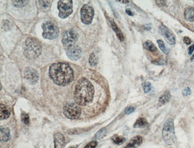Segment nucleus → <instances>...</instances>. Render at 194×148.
<instances>
[{
    "mask_svg": "<svg viewBox=\"0 0 194 148\" xmlns=\"http://www.w3.org/2000/svg\"><path fill=\"white\" fill-rule=\"evenodd\" d=\"M49 76L56 84L65 86L73 79V71L69 64L58 62L51 64L49 68Z\"/></svg>",
    "mask_w": 194,
    "mask_h": 148,
    "instance_id": "obj_1",
    "label": "nucleus"
},
{
    "mask_svg": "<svg viewBox=\"0 0 194 148\" xmlns=\"http://www.w3.org/2000/svg\"><path fill=\"white\" fill-rule=\"evenodd\" d=\"M94 88L92 83L85 78L78 81L74 91V100L76 103L84 106L89 104L93 99Z\"/></svg>",
    "mask_w": 194,
    "mask_h": 148,
    "instance_id": "obj_2",
    "label": "nucleus"
},
{
    "mask_svg": "<svg viewBox=\"0 0 194 148\" xmlns=\"http://www.w3.org/2000/svg\"><path fill=\"white\" fill-rule=\"evenodd\" d=\"M42 47L39 42L34 38H28L23 44V54L29 59H35L41 55Z\"/></svg>",
    "mask_w": 194,
    "mask_h": 148,
    "instance_id": "obj_3",
    "label": "nucleus"
},
{
    "mask_svg": "<svg viewBox=\"0 0 194 148\" xmlns=\"http://www.w3.org/2000/svg\"><path fill=\"white\" fill-rule=\"evenodd\" d=\"M163 138L165 143L168 145H173L176 140L174 122L170 118L167 120L164 125L163 129Z\"/></svg>",
    "mask_w": 194,
    "mask_h": 148,
    "instance_id": "obj_4",
    "label": "nucleus"
},
{
    "mask_svg": "<svg viewBox=\"0 0 194 148\" xmlns=\"http://www.w3.org/2000/svg\"><path fill=\"white\" fill-rule=\"evenodd\" d=\"M65 117L70 120H77L81 116V108L76 103H66L63 107Z\"/></svg>",
    "mask_w": 194,
    "mask_h": 148,
    "instance_id": "obj_5",
    "label": "nucleus"
},
{
    "mask_svg": "<svg viewBox=\"0 0 194 148\" xmlns=\"http://www.w3.org/2000/svg\"><path fill=\"white\" fill-rule=\"evenodd\" d=\"M43 36L45 39L53 40L58 37L59 30L58 26L51 21H47L42 25Z\"/></svg>",
    "mask_w": 194,
    "mask_h": 148,
    "instance_id": "obj_6",
    "label": "nucleus"
},
{
    "mask_svg": "<svg viewBox=\"0 0 194 148\" xmlns=\"http://www.w3.org/2000/svg\"><path fill=\"white\" fill-rule=\"evenodd\" d=\"M72 1H59L58 2V8L59 11V16L62 19L68 17L73 12Z\"/></svg>",
    "mask_w": 194,
    "mask_h": 148,
    "instance_id": "obj_7",
    "label": "nucleus"
},
{
    "mask_svg": "<svg viewBox=\"0 0 194 148\" xmlns=\"http://www.w3.org/2000/svg\"><path fill=\"white\" fill-rule=\"evenodd\" d=\"M78 38V32L73 29H71L67 30L62 37V43L65 48L72 46L75 44Z\"/></svg>",
    "mask_w": 194,
    "mask_h": 148,
    "instance_id": "obj_8",
    "label": "nucleus"
},
{
    "mask_svg": "<svg viewBox=\"0 0 194 148\" xmlns=\"http://www.w3.org/2000/svg\"><path fill=\"white\" fill-rule=\"evenodd\" d=\"M94 11L90 5L84 4L81 9V20L85 25H90L93 19Z\"/></svg>",
    "mask_w": 194,
    "mask_h": 148,
    "instance_id": "obj_9",
    "label": "nucleus"
},
{
    "mask_svg": "<svg viewBox=\"0 0 194 148\" xmlns=\"http://www.w3.org/2000/svg\"><path fill=\"white\" fill-rule=\"evenodd\" d=\"M65 51L67 56L72 60L79 59L82 55L81 49L76 44L65 48Z\"/></svg>",
    "mask_w": 194,
    "mask_h": 148,
    "instance_id": "obj_10",
    "label": "nucleus"
},
{
    "mask_svg": "<svg viewBox=\"0 0 194 148\" xmlns=\"http://www.w3.org/2000/svg\"><path fill=\"white\" fill-rule=\"evenodd\" d=\"M24 76L31 84H35L38 81L39 75L36 70L32 68H26L24 71Z\"/></svg>",
    "mask_w": 194,
    "mask_h": 148,
    "instance_id": "obj_11",
    "label": "nucleus"
},
{
    "mask_svg": "<svg viewBox=\"0 0 194 148\" xmlns=\"http://www.w3.org/2000/svg\"><path fill=\"white\" fill-rule=\"evenodd\" d=\"M159 31L163 36L165 37L166 41L170 45H174L176 42L175 37L172 32L169 29L167 28L165 26L161 25L159 26Z\"/></svg>",
    "mask_w": 194,
    "mask_h": 148,
    "instance_id": "obj_12",
    "label": "nucleus"
},
{
    "mask_svg": "<svg viewBox=\"0 0 194 148\" xmlns=\"http://www.w3.org/2000/svg\"><path fill=\"white\" fill-rule=\"evenodd\" d=\"M54 148H64L65 140L64 136L60 133H56L54 136Z\"/></svg>",
    "mask_w": 194,
    "mask_h": 148,
    "instance_id": "obj_13",
    "label": "nucleus"
},
{
    "mask_svg": "<svg viewBox=\"0 0 194 148\" xmlns=\"http://www.w3.org/2000/svg\"><path fill=\"white\" fill-rule=\"evenodd\" d=\"M143 139L141 136H137L134 137L129 143V144L124 148H136L139 147L142 143Z\"/></svg>",
    "mask_w": 194,
    "mask_h": 148,
    "instance_id": "obj_14",
    "label": "nucleus"
},
{
    "mask_svg": "<svg viewBox=\"0 0 194 148\" xmlns=\"http://www.w3.org/2000/svg\"><path fill=\"white\" fill-rule=\"evenodd\" d=\"M1 141H9L11 139V135L10 130L7 127H1Z\"/></svg>",
    "mask_w": 194,
    "mask_h": 148,
    "instance_id": "obj_15",
    "label": "nucleus"
},
{
    "mask_svg": "<svg viewBox=\"0 0 194 148\" xmlns=\"http://www.w3.org/2000/svg\"><path fill=\"white\" fill-rule=\"evenodd\" d=\"M184 17L187 21H194V6L187 8L184 12Z\"/></svg>",
    "mask_w": 194,
    "mask_h": 148,
    "instance_id": "obj_16",
    "label": "nucleus"
},
{
    "mask_svg": "<svg viewBox=\"0 0 194 148\" xmlns=\"http://www.w3.org/2000/svg\"><path fill=\"white\" fill-rule=\"evenodd\" d=\"M109 22H110V25H111L112 28L114 30V31L115 32L116 35L118 36L119 40L120 41H123L124 39V36L122 34V32L120 29V28L117 26V25H116L115 21H114L112 19L110 18L109 19Z\"/></svg>",
    "mask_w": 194,
    "mask_h": 148,
    "instance_id": "obj_17",
    "label": "nucleus"
},
{
    "mask_svg": "<svg viewBox=\"0 0 194 148\" xmlns=\"http://www.w3.org/2000/svg\"><path fill=\"white\" fill-rule=\"evenodd\" d=\"M0 118L1 120H6L10 117V111L7 108V107L1 104L0 105Z\"/></svg>",
    "mask_w": 194,
    "mask_h": 148,
    "instance_id": "obj_18",
    "label": "nucleus"
},
{
    "mask_svg": "<svg viewBox=\"0 0 194 148\" xmlns=\"http://www.w3.org/2000/svg\"><path fill=\"white\" fill-rule=\"evenodd\" d=\"M170 98H171V95H170V92H168V91H166V92H165L163 95H161V96L159 98V102H158V105L159 106H161L165 105L166 103H167V102L169 101Z\"/></svg>",
    "mask_w": 194,
    "mask_h": 148,
    "instance_id": "obj_19",
    "label": "nucleus"
},
{
    "mask_svg": "<svg viewBox=\"0 0 194 148\" xmlns=\"http://www.w3.org/2000/svg\"><path fill=\"white\" fill-rule=\"evenodd\" d=\"M148 126V122L144 118H139L134 124L135 128H144Z\"/></svg>",
    "mask_w": 194,
    "mask_h": 148,
    "instance_id": "obj_20",
    "label": "nucleus"
},
{
    "mask_svg": "<svg viewBox=\"0 0 194 148\" xmlns=\"http://www.w3.org/2000/svg\"><path fill=\"white\" fill-rule=\"evenodd\" d=\"M144 47L152 53L157 51V49L154 44L151 41H147L144 43Z\"/></svg>",
    "mask_w": 194,
    "mask_h": 148,
    "instance_id": "obj_21",
    "label": "nucleus"
},
{
    "mask_svg": "<svg viewBox=\"0 0 194 148\" xmlns=\"http://www.w3.org/2000/svg\"><path fill=\"white\" fill-rule=\"evenodd\" d=\"M111 139H112V141H113V142L115 144L119 145H122V143H124L125 141V139L124 137H121V136H118L116 134L113 136L111 137Z\"/></svg>",
    "mask_w": 194,
    "mask_h": 148,
    "instance_id": "obj_22",
    "label": "nucleus"
},
{
    "mask_svg": "<svg viewBox=\"0 0 194 148\" xmlns=\"http://www.w3.org/2000/svg\"><path fill=\"white\" fill-rule=\"evenodd\" d=\"M89 64H90V65L92 66H96L97 63H98V58L96 56V55L92 53L89 57Z\"/></svg>",
    "mask_w": 194,
    "mask_h": 148,
    "instance_id": "obj_23",
    "label": "nucleus"
},
{
    "mask_svg": "<svg viewBox=\"0 0 194 148\" xmlns=\"http://www.w3.org/2000/svg\"><path fill=\"white\" fill-rule=\"evenodd\" d=\"M157 43H158V47H159V49L164 54L168 53L169 50L165 47V44L163 42V41H162L161 40H157Z\"/></svg>",
    "mask_w": 194,
    "mask_h": 148,
    "instance_id": "obj_24",
    "label": "nucleus"
},
{
    "mask_svg": "<svg viewBox=\"0 0 194 148\" xmlns=\"http://www.w3.org/2000/svg\"><path fill=\"white\" fill-rule=\"evenodd\" d=\"M12 3L13 5L17 7H22L28 3L27 1H13Z\"/></svg>",
    "mask_w": 194,
    "mask_h": 148,
    "instance_id": "obj_25",
    "label": "nucleus"
},
{
    "mask_svg": "<svg viewBox=\"0 0 194 148\" xmlns=\"http://www.w3.org/2000/svg\"><path fill=\"white\" fill-rule=\"evenodd\" d=\"M38 2L41 7L44 10L47 9L50 6V1H40Z\"/></svg>",
    "mask_w": 194,
    "mask_h": 148,
    "instance_id": "obj_26",
    "label": "nucleus"
},
{
    "mask_svg": "<svg viewBox=\"0 0 194 148\" xmlns=\"http://www.w3.org/2000/svg\"><path fill=\"white\" fill-rule=\"evenodd\" d=\"M22 121L26 124H29V117L28 115L26 113H23L22 114Z\"/></svg>",
    "mask_w": 194,
    "mask_h": 148,
    "instance_id": "obj_27",
    "label": "nucleus"
},
{
    "mask_svg": "<svg viewBox=\"0 0 194 148\" xmlns=\"http://www.w3.org/2000/svg\"><path fill=\"white\" fill-rule=\"evenodd\" d=\"M143 88L144 93H148L151 90V84L149 83H145L143 85Z\"/></svg>",
    "mask_w": 194,
    "mask_h": 148,
    "instance_id": "obj_28",
    "label": "nucleus"
},
{
    "mask_svg": "<svg viewBox=\"0 0 194 148\" xmlns=\"http://www.w3.org/2000/svg\"><path fill=\"white\" fill-rule=\"evenodd\" d=\"M152 63L156 65H164L165 64V61L162 59H158L154 60Z\"/></svg>",
    "mask_w": 194,
    "mask_h": 148,
    "instance_id": "obj_29",
    "label": "nucleus"
},
{
    "mask_svg": "<svg viewBox=\"0 0 194 148\" xmlns=\"http://www.w3.org/2000/svg\"><path fill=\"white\" fill-rule=\"evenodd\" d=\"M97 141H92V142H90V143L87 144L86 146V147L84 148H95L96 147V146H97Z\"/></svg>",
    "mask_w": 194,
    "mask_h": 148,
    "instance_id": "obj_30",
    "label": "nucleus"
},
{
    "mask_svg": "<svg viewBox=\"0 0 194 148\" xmlns=\"http://www.w3.org/2000/svg\"><path fill=\"white\" fill-rule=\"evenodd\" d=\"M135 111V108L132 106H129L128 107H127L125 109V113L127 115L130 114L132 112H133Z\"/></svg>",
    "mask_w": 194,
    "mask_h": 148,
    "instance_id": "obj_31",
    "label": "nucleus"
},
{
    "mask_svg": "<svg viewBox=\"0 0 194 148\" xmlns=\"http://www.w3.org/2000/svg\"><path fill=\"white\" fill-rule=\"evenodd\" d=\"M191 92L190 88H189V87H187V88H185L183 90L182 94H183V96H189V95L191 94Z\"/></svg>",
    "mask_w": 194,
    "mask_h": 148,
    "instance_id": "obj_32",
    "label": "nucleus"
},
{
    "mask_svg": "<svg viewBox=\"0 0 194 148\" xmlns=\"http://www.w3.org/2000/svg\"><path fill=\"white\" fill-rule=\"evenodd\" d=\"M155 2L157 3V4H158V6H161V7H164V6H166V1H155Z\"/></svg>",
    "mask_w": 194,
    "mask_h": 148,
    "instance_id": "obj_33",
    "label": "nucleus"
},
{
    "mask_svg": "<svg viewBox=\"0 0 194 148\" xmlns=\"http://www.w3.org/2000/svg\"><path fill=\"white\" fill-rule=\"evenodd\" d=\"M183 42L187 45H189L191 43V40L187 36H185L183 38Z\"/></svg>",
    "mask_w": 194,
    "mask_h": 148,
    "instance_id": "obj_34",
    "label": "nucleus"
},
{
    "mask_svg": "<svg viewBox=\"0 0 194 148\" xmlns=\"http://www.w3.org/2000/svg\"><path fill=\"white\" fill-rule=\"evenodd\" d=\"M194 51V44L189 48V55H191Z\"/></svg>",
    "mask_w": 194,
    "mask_h": 148,
    "instance_id": "obj_35",
    "label": "nucleus"
},
{
    "mask_svg": "<svg viewBox=\"0 0 194 148\" xmlns=\"http://www.w3.org/2000/svg\"><path fill=\"white\" fill-rule=\"evenodd\" d=\"M125 12H126V13L129 14V15H130V16H133V13L131 11L130 9H127Z\"/></svg>",
    "mask_w": 194,
    "mask_h": 148,
    "instance_id": "obj_36",
    "label": "nucleus"
},
{
    "mask_svg": "<svg viewBox=\"0 0 194 148\" xmlns=\"http://www.w3.org/2000/svg\"><path fill=\"white\" fill-rule=\"evenodd\" d=\"M120 2L121 3H129V1H120Z\"/></svg>",
    "mask_w": 194,
    "mask_h": 148,
    "instance_id": "obj_37",
    "label": "nucleus"
},
{
    "mask_svg": "<svg viewBox=\"0 0 194 148\" xmlns=\"http://www.w3.org/2000/svg\"><path fill=\"white\" fill-rule=\"evenodd\" d=\"M194 60V55H193V56H192V57L191 58V61H192V60Z\"/></svg>",
    "mask_w": 194,
    "mask_h": 148,
    "instance_id": "obj_38",
    "label": "nucleus"
},
{
    "mask_svg": "<svg viewBox=\"0 0 194 148\" xmlns=\"http://www.w3.org/2000/svg\"><path fill=\"white\" fill-rule=\"evenodd\" d=\"M76 148V147H74V146H73V147H71V148Z\"/></svg>",
    "mask_w": 194,
    "mask_h": 148,
    "instance_id": "obj_39",
    "label": "nucleus"
}]
</instances>
